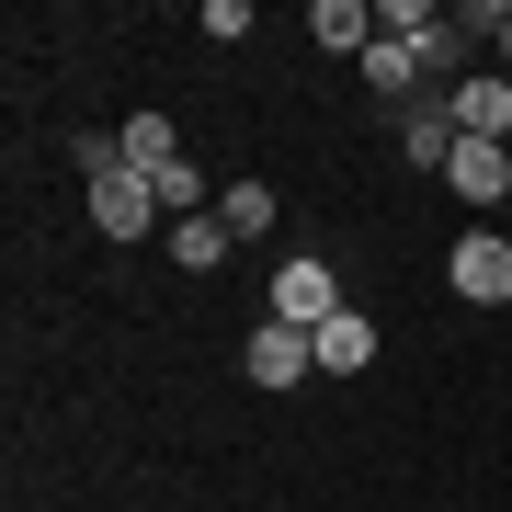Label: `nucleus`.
Masks as SVG:
<instances>
[{
  "label": "nucleus",
  "mask_w": 512,
  "mask_h": 512,
  "mask_svg": "<svg viewBox=\"0 0 512 512\" xmlns=\"http://www.w3.org/2000/svg\"><path fill=\"white\" fill-rule=\"evenodd\" d=\"M80 171H92V228L114 239V251L160 228V183H148V171H126V148H114V137H80Z\"/></svg>",
  "instance_id": "1"
},
{
  "label": "nucleus",
  "mask_w": 512,
  "mask_h": 512,
  "mask_svg": "<svg viewBox=\"0 0 512 512\" xmlns=\"http://www.w3.org/2000/svg\"><path fill=\"white\" fill-rule=\"evenodd\" d=\"M444 274H456V296H467V308H512V239H501V228H467Z\"/></svg>",
  "instance_id": "2"
},
{
  "label": "nucleus",
  "mask_w": 512,
  "mask_h": 512,
  "mask_svg": "<svg viewBox=\"0 0 512 512\" xmlns=\"http://www.w3.org/2000/svg\"><path fill=\"white\" fill-rule=\"evenodd\" d=\"M274 319H285V330H319V319H342V285H330V262H319V251L274 262Z\"/></svg>",
  "instance_id": "3"
},
{
  "label": "nucleus",
  "mask_w": 512,
  "mask_h": 512,
  "mask_svg": "<svg viewBox=\"0 0 512 512\" xmlns=\"http://www.w3.org/2000/svg\"><path fill=\"white\" fill-rule=\"evenodd\" d=\"M444 114H456V137H490V148H512V69H467L456 92H444Z\"/></svg>",
  "instance_id": "4"
},
{
  "label": "nucleus",
  "mask_w": 512,
  "mask_h": 512,
  "mask_svg": "<svg viewBox=\"0 0 512 512\" xmlns=\"http://www.w3.org/2000/svg\"><path fill=\"white\" fill-rule=\"evenodd\" d=\"M239 376H251V387H296V376H319V353H308V330L262 319V330H251V353H239Z\"/></svg>",
  "instance_id": "5"
},
{
  "label": "nucleus",
  "mask_w": 512,
  "mask_h": 512,
  "mask_svg": "<svg viewBox=\"0 0 512 512\" xmlns=\"http://www.w3.org/2000/svg\"><path fill=\"white\" fill-rule=\"evenodd\" d=\"M308 353H319V376H365V365H376V319H365V308L319 319V330H308Z\"/></svg>",
  "instance_id": "6"
},
{
  "label": "nucleus",
  "mask_w": 512,
  "mask_h": 512,
  "mask_svg": "<svg viewBox=\"0 0 512 512\" xmlns=\"http://www.w3.org/2000/svg\"><path fill=\"white\" fill-rule=\"evenodd\" d=\"M444 183H456L467 205H501V194H512V148H490V137H456V160H444Z\"/></svg>",
  "instance_id": "7"
},
{
  "label": "nucleus",
  "mask_w": 512,
  "mask_h": 512,
  "mask_svg": "<svg viewBox=\"0 0 512 512\" xmlns=\"http://www.w3.org/2000/svg\"><path fill=\"white\" fill-rule=\"evenodd\" d=\"M399 148H410V171H444V160H456V114H444V92H421L399 114Z\"/></svg>",
  "instance_id": "8"
},
{
  "label": "nucleus",
  "mask_w": 512,
  "mask_h": 512,
  "mask_svg": "<svg viewBox=\"0 0 512 512\" xmlns=\"http://www.w3.org/2000/svg\"><path fill=\"white\" fill-rule=\"evenodd\" d=\"M308 35H319V46H342V57H365V46H376V12H365V0H319Z\"/></svg>",
  "instance_id": "9"
},
{
  "label": "nucleus",
  "mask_w": 512,
  "mask_h": 512,
  "mask_svg": "<svg viewBox=\"0 0 512 512\" xmlns=\"http://www.w3.org/2000/svg\"><path fill=\"white\" fill-rule=\"evenodd\" d=\"M114 148H126V171H171V160H183V148H171V114H126Z\"/></svg>",
  "instance_id": "10"
},
{
  "label": "nucleus",
  "mask_w": 512,
  "mask_h": 512,
  "mask_svg": "<svg viewBox=\"0 0 512 512\" xmlns=\"http://www.w3.org/2000/svg\"><path fill=\"white\" fill-rule=\"evenodd\" d=\"M171 262L183 274H217L228 262V217H171Z\"/></svg>",
  "instance_id": "11"
},
{
  "label": "nucleus",
  "mask_w": 512,
  "mask_h": 512,
  "mask_svg": "<svg viewBox=\"0 0 512 512\" xmlns=\"http://www.w3.org/2000/svg\"><path fill=\"white\" fill-rule=\"evenodd\" d=\"M467 35H478V23H433V35H421V80L456 92V80H467Z\"/></svg>",
  "instance_id": "12"
},
{
  "label": "nucleus",
  "mask_w": 512,
  "mask_h": 512,
  "mask_svg": "<svg viewBox=\"0 0 512 512\" xmlns=\"http://www.w3.org/2000/svg\"><path fill=\"white\" fill-rule=\"evenodd\" d=\"M217 217H228V239H262V228H274V183H228Z\"/></svg>",
  "instance_id": "13"
},
{
  "label": "nucleus",
  "mask_w": 512,
  "mask_h": 512,
  "mask_svg": "<svg viewBox=\"0 0 512 512\" xmlns=\"http://www.w3.org/2000/svg\"><path fill=\"white\" fill-rule=\"evenodd\" d=\"M148 183H160V217H205V171H194V160L148 171Z\"/></svg>",
  "instance_id": "14"
},
{
  "label": "nucleus",
  "mask_w": 512,
  "mask_h": 512,
  "mask_svg": "<svg viewBox=\"0 0 512 512\" xmlns=\"http://www.w3.org/2000/svg\"><path fill=\"white\" fill-rule=\"evenodd\" d=\"M478 35H490V46H501V69H512V0H501V12H478Z\"/></svg>",
  "instance_id": "15"
}]
</instances>
